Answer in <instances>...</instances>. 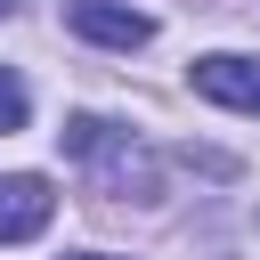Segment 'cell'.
Listing matches in <instances>:
<instances>
[{
	"mask_svg": "<svg viewBox=\"0 0 260 260\" xmlns=\"http://www.w3.org/2000/svg\"><path fill=\"white\" fill-rule=\"evenodd\" d=\"M65 24L98 49H146L154 41V16L146 8H122V0H65Z\"/></svg>",
	"mask_w": 260,
	"mask_h": 260,
	"instance_id": "cell-1",
	"label": "cell"
},
{
	"mask_svg": "<svg viewBox=\"0 0 260 260\" xmlns=\"http://www.w3.org/2000/svg\"><path fill=\"white\" fill-rule=\"evenodd\" d=\"M195 89L211 106H236V114H260V57H236V49H211L195 57Z\"/></svg>",
	"mask_w": 260,
	"mask_h": 260,
	"instance_id": "cell-2",
	"label": "cell"
},
{
	"mask_svg": "<svg viewBox=\"0 0 260 260\" xmlns=\"http://www.w3.org/2000/svg\"><path fill=\"white\" fill-rule=\"evenodd\" d=\"M49 211H57V195H49V179H41V171H8V179H0V244L41 236V228H49Z\"/></svg>",
	"mask_w": 260,
	"mask_h": 260,
	"instance_id": "cell-3",
	"label": "cell"
},
{
	"mask_svg": "<svg viewBox=\"0 0 260 260\" xmlns=\"http://www.w3.org/2000/svg\"><path fill=\"white\" fill-rule=\"evenodd\" d=\"M122 138H114V122H98V114H73L65 122V154H81V162H98V154H114Z\"/></svg>",
	"mask_w": 260,
	"mask_h": 260,
	"instance_id": "cell-4",
	"label": "cell"
},
{
	"mask_svg": "<svg viewBox=\"0 0 260 260\" xmlns=\"http://www.w3.org/2000/svg\"><path fill=\"white\" fill-rule=\"evenodd\" d=\"M24 114H32V98H24V81L0 65V130H24Z\"/></svg>",
	"mask_w": 260,
	"mask_h": 260,
	"instance_id": "cell-5",
	"label": "cell"
},
{
	"mask_svg": "<svg viewBox=\"0 0 260 260\" xmlns=\"http://www.w3.org/2000/svg\"><path fill=\"white\" fill-rule=\"evenodd\" d=\"M65 260H114V252H65Z\"/></svg>",
	"mask_w": 260,
	"mask_h": 260,
	"instance_id": "cell-6",
	"label": "cell"
},
{
	"mask_svg": "<svg viewBox=\"0 0 260 260\" xmlns=\"http://www.w3.org/2000/svg\"><path fill=\"white\" fill-rule=\"evenodd\" d=\"M8 8H16V0H0V16H8Z\"/></svg>",
	"mask_w": 260,
	"mask_h": 260,
	"instance_id": "cell-7",
	"label": "cell"
}]
</instances>
